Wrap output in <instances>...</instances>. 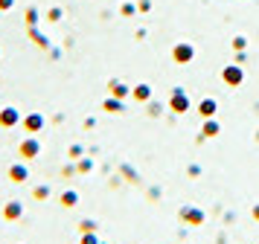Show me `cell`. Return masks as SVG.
<instances>
[{
	"label": "cell",
	"instance_id": "cell-13",
	"mask_svg": "<svg viewBox=\"0 0 259 244\" xmlns=\"http://www.w3.org/2000/svg\"><path fill=\"white\" fill-rule=\"evenodd\" d=\"M82 244H99V241H96L94 235H84V238H82Z\"/></svg>",
	"mask_w": 259,
	"mask_h": 244
},
{
	"label": "cell",
	"instance_id": "cell-1",
	"mask_svg": "<svg viewBox=\"0 0 259 244\" xmlns=\"http://www.w3.org/2000/svg\"><path fill=\"white\" fill-rule=\"evenodd\" d=\"M38 151H41L38 139H24V142H21V154H24V157H35Z\"/></svg>",
	"mask_w": 259,
	"mask_h": 244
},
{
	"label": "cell",
	"instance_id": "cell-11",
	"mask_svg": "<svg viewBox=\"0 0 259 244\" xmlns=\"http://www.w3.org/2000/svg\"><path fill=\"white\" fill-rule=\"evenodd\" d=\"M224 79H227V81H239V70H227V73H224Z\"/></svg>",
	"mask_w": 259,
	"mask_h": 244
},
{
	"label": "cell",
	"instance_id": "cell-6",
	"mask_svg": "<svg viewBox=\"0 0 259 244\" xmlns=\"http://www.w3.org/2000/svg\"><path fill=\"white\" fill-rule=\"evenodd\" d=\"M201 114L212 116V114H215V102H212V99H204V102H201Z\"/></svg>",
	"mask_w": 259,
	"mask_h": 244
},
{
	"label": "cell",
	"instance_id": "cell-4",
	"mask_svg": "<svg viewBox=\"0 0 259 244\" xmlns=\"http://www.w3.org/2000/svg\"><path fill=\"white\" fill-rule=\"evenodd\" d=\"M172 108H175L178 114H181V111H187V108H189L187 96H181V93H175V102H172Z\"/></svg>",
	"mask_w": 259,
	"mask_h": 244
},
{
	"label": "cell",
	"instance_id": "cell-9",
	"mask_svg": "<svg viewBox=\"0 0 259 244\" xmlns=\"http://www.w3.org/2000/svg\"><path fill=\"white\" fill-rule=\"evenodd\" d=\"M26 128H29V131H38V128H41V116H29V119H26Z\"/></svg>",
	"mask_w": 259,
	"mask_h": 244
},
{
	"label": "cell",
	"instance_id": "cell-2",
	"mask_svg": "<svg viewBox=\"0 0 259 244\" xmlns=\"http://www.w3.org/2000/svg\"><path fill=\"white\" fill-rule=\"evenodd\" d=\"M21 212H24V207H21V201H12V204L6 207V212H3V215H6V218L12 221V218H21Z\"/></svg>",
	"mask_w": 259,
	"mask_h": 244
},
{
	"label": "cell",
	"instance_id": "cell-5",
	"mask_svg": "<svg viewBox=\"0 0 259 244\" xmlns=\"http://www.w3.org/2000/svg\"><path fill=\"white\" fill-rule=\"evenodd\" d=\"M61 204H64V207H76V204H79V195H76V192H64V195H61Z\"/></svg>",
	"mask_w": 259,
	"mask_h": 244
},
{
	"label": "cell",
	"instance_id": "cell-3",
	"mask_svg": "<svg viewBox=\"0 0 259 244\" xmlns=\"http://www.w3.org/2000/svg\"><path fill=\"white\" fill-rule=\"evenodd\" d=\"M9 174H12L15 183H24V180H26V169H24V166H12V169H9Z\"/></svg>",
	"mask_w": 259,
	"mask_h": 244
},
{
	"label": "cell",
	"instance_id": "cell-12",
	"mask_svg": "<svg viewBox=\"0 0 259 244\" xmlns=\"http://www.w3.org/2000/svg\"><path fill=\"white\" fill-rule=\"evenodd\" d=\"M35 195H38V198H47V195H50V189H47V186H38Z\"/></svg>",
	"mask_w": 259,
	"mask_h": 244
},
{
	"label": "cell",
	"instance_id": "cell-7",
	"mask_svg": "<svg viewBox=\"0 0 259 244\" xmlns=\"http://www.w3.org/2000/svg\"><path fill=\"white\" fill-rule=\"evenodd\" d=\"M0 122H3V125H15V122H18V114H15V111H6V114L0 116Z\"/></svg>",
	"mask_w": 259,
	"mask_h": 244
},
{
	"label": "cell",
	"instance_id": "cell-10",
	"mask_svg": "<svg viewBox=\"0 0 259 244\" xmlns=\"http://www.w3.org/2000/svg\"><path fill=\"white\" fill-rule=\"evenodd\" d=\"M204 134H207V137H215V134H219V125H215V122H207V125H204Z\"/></svg>",
	"mask_w": 259,
	"mask_h": 244
},
{
	"label": "cell",
	"instance_id": "cell-8",
	"mask_svg": "<svg viewBox=\"0 0 259 244\" xmlns=\"http://www.w3.org/2000/svg\"><path fill=\"white\" fill-rule=\"evenodd\" d=\"M181 215H184V218H189V221H195V224H201V221H204V215H201V212H192V209L181 212Z\"/></svg>",
	"mask_w": 259,
	"mask_h": 244
}]
</instances>
